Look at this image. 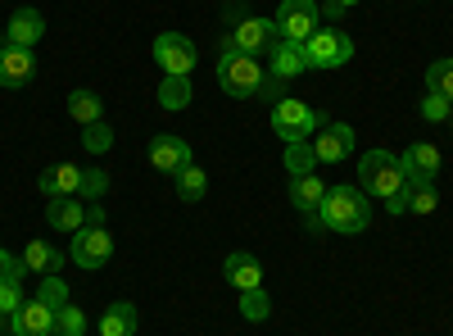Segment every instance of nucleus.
<instances>
[{
    "label": "nucleus",
    "mask_w": 453,
    "mask_h": 336,
    "mask_svg": "<svg viewBox=\"0 0 453 336\" xmlns=\"http://www.w3.org/2000/svg\"><path fill=\"white\" fill-rule=\"evenodd\" d=\"M322 232H340V237H358L372 223V200L358 191V186H326V196L318 205Z\"/></svg>",
    "instance_id": "f257e3e1"
},
{
    "label": "nucleus",
    "mask_w": 453,
    "mask_h": 336,
    "mask_svg": "<svg viewBox=\"0 0 453 336\" xmlns=\"http://www.w3.org/2000/svg\"><path fill=\"white\" fill-rule=\"evenodd\" d=\"M218 82L226 96H236V100H250L258 96L263 87H268V64H263L258 55H245L236 46H226L222 42V55H218Z\"/></svg>",
    "instance_id": "f03ea898"
},
{
    "label": "nucleus",
    "mask_w": 453,
    "mask_h": 336,
    "mask_svg": "<svg viewBox=\"0 0 453 336\" xmlns=\"http://www.w3.org/2000/svg\"><path fill=\"white\" fill-rule=\"evenodd\" d=\"M403 186H408V177H403V164H399V155H390V151H367L363 160H358V191L372 200H395V196H403Z\"/></svg>",
    "instance_id": "7ed1b4c3"
},
{
    "label": "nucleus",
    "mask_w": 453,
    "mask_h": 336,
    "mask_svg": "<svg viewBox=\"0 0 453 336\" xmlns=\"http://www.w3.org/2000/svg\"><path fill=\"white\" fill-rule=\"evenodd\" d=\"M273 132L290 145V141H309L313 132H318V109L313 105H304L299 96H281L277 105H273Z\"/></svg>",
    "instance_id": "20e7f679"
},
{
    "label": "nucleus",
    "mask_w": 453,
    "mask_h": 336,
    "mask_svg": "<svg viewBox=\"0 0 453 336\" xmlns=\"http://www.w3.org/2000/svg\"><path fill=\"white\" fill-rule=\"evenodd\" d=\"M277 36L281 42H299L304 46L309 36L322 27V10H318V0H281V10H277Z\"/></svg>",
    "instance_id": "39448f33"
},
{
    "label": "nucleus",
    "mask_w": 453,
    "mask_h": 336,
    "mask_svg": "<svg viewBox=\"0 0 453 336\" xmlns=\"http://www.w3.org/2000/svg\"><path fill=\"white\" fill-rule=\"evenodd\" d=\"M309 68H345L354 59V42L340 27H318L309 42H304Z\"/></svg>",
    "instance_id": "423d86ee"
},
{
    "label": "nucleus",
    "mask_w": 453,
    "mask_h": 336,
    "mask_svg": "<svg viewBox=\"0 0 453 336\" xmlns=\"http://www.w3.org/2000/svg\"><path fill=\"white\" fill-rule=\"evenodd\" d=\"M155 59L164 68V78H191L196 73V42L181 32H159L155 36Z\"/></svg>",
    "instance_id": "0eeeda50"
},
{
    "label": "nucleus",
    "mask_w": 453,
    "mask_h": 336,
    "mask_svg": "<svg viewBox=\"0 0 453 336\" xmlns=\"http://www.w3.org/2000/svg\"><path fill=\"white\" fill-rule=\"evenodd\" d=\"M313 151H318V164H340L354 155V128L340 123V119H322L318 114V132L309 137Z\"/></svg>",
    "instance_id": "6e6552de"
},
{
    "label": "nucleus",
    "mask_w": 453,
    "mask_h": 336,
    "mask_svg": "<svg viewBox=\"0 0 453 336\" xmlns=\"http://www.w3.org/2000/svg\"><path fill=\"white\" fill-rule=\"evenodd\" d=\"M68 259L78 269H104L113 259V237L104 228H78L73 232V246H68Z\"/></svg>",
    "instance_id": "1a4fd4ad"
},
{
    "label": "nucleus",
    "mask_w": 453,
    "mask_h": 336,
    "mask_svg": "<svg viewBox=\"0 0 453 336\" xmlns=\"http://www.w3.org/2000/svg\"><path fill=\"white\" fill-rule=\"evenodd\" d=\"M277 42V23L273 19H258V14H241V23L232 27V36H226V46H236L245 55H268V46Z\"/></svg>",
    "instance_id": "9d476101"
},
{
    "label": "nucleus",
    "mask_w": 453,
    "mask_h": 336,
    "mask_svg": "<svg viewBox=\"0 0 453 336\" xmlns=\"http://www.w3.org/2000/svg\"><path fill=\"white\" fill-rule=\"evenodd\" d=\"M399 164H403L408 186H435V177L444 168V160H440V151H435L431 141H412L408 151L399 155Z\"/></svg>",
    "instance_id": "9b49d317"
},
{
    "label": "nucleus",
    "mask_w": 453,
    "mask_h": 336,
    "mask_svg": "<svg viewBox=\"0 0 453 336\" xmlns=\"http://www.w3.org/2000/svg\"><path fill=\"white\" fill-rule=\"evenodd\" d=\"M150 164H155V173L177 177L186 164H196V160H191V145H186L177 132H164V137L150 141Z\"/></svg>",
    "instance_id": "f8f14e48"
},
{
    "label": "nucleus",
    "mask_w": 453,
    "mask_h": 336,
    "mask_svg": "<svg viewBox=\"0 0 453 336\" xmlns=\"http://www.w3.org/2000/svg\"><path fill=\"white\" fill-rule=\"evenodd\" d=\"M32 73H36V55L23 51V46H0V87L5 91H19L32 82Z\"/></svg>",
    "instance_id": "ddd939ff"
},
{
    "label": "nucleus",
    "mask_w": 453,
    "mask_h": 336,
    "mask_svg": "<svg viewBox=\"0 0 453 336\" xmlns=\"http://www.w3.org/2000/svg\"><path fill=\"white\" fill-rule=\"evenodd\" d=\"M268 73L273 78H281V82H290V78H299V73H309V55H304V46L299 42H277L268 46Z\"/></svg>",
    "instance_id": "4468645a"
},
{
    "label": "nucleus",
    "mask_w": 453,
    "mask_h": 336,
    "mask_svg": "<svg viewBox=\"0 0 453 336\" xmlns=\"http://www.w3.org/2000/svg\"><path fill=\"white\" fill-rule=\"evenodd\" d=\"M10 332L14 336H55V309L42 301H23V309L10 314Z\"/></svg>",
    "instance_id": "2eb2a0df"
},
{
    "label": "nucleus",
    "mask_w": 453,
    "mask_h": 336,
    "mask_svg": "<svg viewBox=\"0 0 453 336\" xmlns=\"http://www.w3.org/2000/svg\"><path fill=\"white\" fill-rule=\"evenodd\" d=\"M46 36V14L42 10H14L10 14V27H5V46H23L32 51L36 42Z\"/></svg>",
    "instance_id": "dca6fc26"
},
{
    "label": "nucleus",
    "mask_w": 453,
    "mask_h": 336,
    "mask_svg": "<svg viewBox=\"0 0 453 336\" xmlns=\"http://www.w3.org/2000/svg\"><path fill=\"white\" fill-rule=\"evenodd\" d=\"M82 173H87V168H78V164H55V168H46L42 177H36V186H42V196H46V200L82 196Z\"/></svg>",
    "instance_id": "f3484780"
},
{
    "label": "nucleus",
    "mask_w": 453,
    "mask_h": 336,
    "mask_svg": "<svg viewBox=\"0 0 453 336\" xmlns=\"http://www.w3.org/2000/svg\"><path fill=\"white\" fill-rule=\"evenodd\" d=\"M222 273H226V282H232L236 291H254V286H263V264H258L250 250H232V254H226Z\"/></svg>",
    "instance_id": "a211bd4d"
},
{
    "label": "nucleus",
    "mask_w": 453,
    "mask_h": 336,
    "mask_svg": "<svg viewBox=\"0 0 453 336\" xmlns=\"http://www.w3.org/2000/svg\"><path fill=\"white\" fill-rule=\"evenodd\" d=\"M46 218H50V228H55V232H78V228H87V200H78V196H59V200L46 205Z\"/></svg>",
    "instance_id": "6ab92c4d"
},
{
    "label": "nucleus",
    "mask_w": 453,
    "mask_h": 336,
    "mask_svg": "<svg viewBox=\"0 0 453 336\" xmlns=\"http://www.w3.org/2000/svg\"><path fill=\"white\" fill-rule=\"evenodd\" d=\"M322 196H326V182L318 177V173H304V177H290V205L299 209V214H318V205H322Z\"/></svg>",
    "instance_id": "aec40b11"
},
{
    "label": "nucleus",
    "mask_w": 453,
    "mask_h": 336,
    "mask_svg": "<svg viewBox=\"0 0 453 336\" xmlns=\"http://www.w3.org/2000/svg\"><path fill=\"white\" fill-rule=\"evenodd\" d=\"M136 305L132 301H113L104 314H100V336H136Z\"/></svg>",
    "instance_id": "412c9836"
},
{
    "label": "nucleus",
    "mask_w": 453,
    "mask_h": 336,
    "mask_svg": "<svg viewBox=\"0 0 453 336\" xmlns=\"http://www.w3.org/2000/svg\"><path fill=\"white\" fill-rule=\"evenodd\" d=\"M23 264H27V273L46 277V273H59V269H64V254H59L50 241H27V250H23Z\"/></svg>",
    "instance_id": "4be33fe9"
},
{
    "label": "nucleus",
    "mask_w": 453,
    "mask_h": 336,
    "mask_svg": "<svg viewBox=\"0 0 453 336\" xmlns=\"http://www.w3.org/2000/svg\"><path fill=\"white\" fill-rule=\"evenodd\" d=\"M68 114L78 119L82 128H87V123H100V119H104V100H100L96 91L78 87V91H68Z\"/></svg>",
    "instance_id": "5701e85b"
},
{
    "label": "nucleus",
    "mask_w": 453,
    "mask_h": 336,
    "mask_svg": "<svg viewBox=\"0 0 453 336\" xmlns=\"http://www.w3.org/2000/svg\"><path fill=\"white\" fill-rule=\"evenodd\" d=\"M191 78H164L159 82V105L168 109V114H177V109H186V105H191Z\"/></svg>",
    "instance_id": "b1692460"
},
{
    "label": "nucleus",
    "mask_w": 453,
    "mask_h": 336,
    "mask_svg": "<svg viewBox=\"0 0 453 336\" xmlns=\"http://www.w3.org/2000/svg\"><path fill=\"white\" fill-rule=\"evenodd\" d=\"M204 191H209V177H204V168L186 164V168L177 173V196H181L186 205H196V200H204Z\"/></svg>",
    "instance_id": "393cba45"
},
{
    "label": "nucleus",
    "mask_w": 453,
    "mask_h": 336,
    "mask_svg": "<svg viewBox=\"0 0 453 336\" xmlns=\"http://www.w3.org/2000/svg\"><path fill=\"white\" fill-rule=\"evenodd\" d=\"M286 168H290V177L313 173V168H318V151H313V141H290V145H286Z\"/></svg>",
    "instance_id": "a878e982"
},
{
    "label": "nucleus",
    "mask_w": 453,
    "mask_h": 336,
    "mask_svg": "<svg viewBox=\"0 0 453 336\" xmlns=\"http://www.w3.org/2000/svg\"><path fill=\"white\" fill-rule=\"evenodd\" d=\"M55 336H87V314L73 301L55 309Z\"/></svg>",
    "instance_id": "bb28decb"
},
{
    "label": "nucleus",
    "mask_w": 453,
    "mask_h": 336,
    "mask_svg": "<svg viewBox=\"0 0 453 336\" xmlns=\"http://www.w3.org/2000/svg\"><path fill=\"white\" fill-rule=\"evenodd\" d=\"M426 91L453 100V59H435V64L426 68Z\"/></svg>",
    "instance_id": "cd10ccee"
},
{
    "label": "nucleus",
    "mask_w": 453,
    "mask_h": 336,
    "mask_svg": "<svg viewBox=\"0 0 453 336\" xmlns=\"http://www.w3.org/2000/svg\"><path fill=\"white\" fill-rule=\"evenodd\" d=\"M241 314H245L250 323H268V314H273L268 291H263V286H254V291H241Z\"/></svg>",
    "instance_id": "c85d7f7f"
},
{
    "label": "nucleus",
    "mask_w": 453,
    "mask_h": 336,
    "mask_svg": "<svg viewBox=\"0 0 453 336\" xmlns=\"http://www.w3.org/2000/svg\"><path fill=\"white\" fill-rule=\"evenodd\" d=\"M36 301H42V305H50V309L68 305V282H64L59 273H46V277H42V291H36Z\"/></svg>",
    "instance_id": "c756f323"
},
{
    "label": "nucleus",
    "mask_w": 453,
    "mask_h": 336,
    "mask_svg": "<svg viewBox=\"0 0 453 336\" xmlns=\"http://www.w3.org/2000/svg\"><path fill=\"white\" fill-rule=\"evenodd\" d=\"M82 145H87L91 155H104L109 145H113V128H109L104 119H100V123H87V128H82Z\"/></svg>",
    "instance_id": "7c9ffc66"
},
{
    "label": "nucleus",
    "mask_w": 453,
    "mask_h": 336,
    "mask_svg": "<svg viewBox=\"0 0 453 336\" xmlns=\"http://www.w3.org/2000/svg\"><path fill=\"white\" fill-rule=\"evenodd\" d=\"M435 186H408V214H435Z\"/></svg>",
    "instance_id": "2f4dec72"
},
{
    "label": "nucleus",
    "mask_w": 453,
    "mask_h": 336,
    "mask_svg": "<svg viewBox=\"0 0 453 336\" xmlns=\"http://www.w3.org/2000/svg\"><path fill=\"white\" fill-rule=\"evenodd\" d=\"M104 191H109V177H104L100 168H87V173H82V200H87V205H96Z\"/></svg>",
    "instance_id": "473e14b6"
},
{
    "label": "nucleus",
    "mask_w": 453,
    "mask_h": 336,
    "mask_svg": "<svg viewBox=\"0 0 453 336\" xmlns=\"http://www.w3.org/2000/svg\"><path fill=\"white\" fill-rule=\"evenodd\" d=\"M19 309H23V282L0 277V314H19Z\"/></svg>",
    "instance_id": "72a5a7b5"
},
{
    "label": "nucleus",
    "mask_w": 453,
    "mask_h": 336,
    "mask_svg": "<svg viewBox=\"0 0 453 336\" xmlns=\"http://www.w3.org/2000/svg\"><path fill=\"white\" fill-rule=\"evenodd\" d=\"M453 114V100H444V96H422V119L426 123H444Z\"/></svg>",
    "instance_id": "f704fd0d"
},
{
    "label": "nucleus",
    "mask_w": 453,
    "mask_h": 336,
    "mask_svg": "<svg viewBox=\"0 0 453 336\" xmlns=\"http://www.w3.org/2000/svg\"><path fill=\"white\" fill-rule=\"evenodd\" d=\"M0 277H5V282H23V277H27V264H23L19 254L0 250Z\"/></svg>",
    "instance_id": "c9c22d12"
},
{
    "label": "nucleus",
    "mask_w": 453,
    "mask_h": 336,
    "mask_svg": "<svg viewBox=\"0 0 453 336\" xmlns=\"http://www.w3.org/2000/svg\"><path fill=\"white\" fill-rule=\"evenodd\" d=\"M354 5H358V0H326V5H322V19L340 23V19H345V14H349Z\"/></svg>",
    "instance_id": "e433bc0d"
},
{
    "label": "nucleus",
    "mask_w": 453,
    "mask_h": 336,
    "mask_svg": "<svg viewBox=\"0 0 453 336\" xmlns=\"http://www.w3.org/2000/svg\"><path fill=\"white\" fill-rule=\"evenodd\" d=\"M87 228H104V209L100 205H87Z\"/></svg>",
    "instance_id": "4c0bfd02"
},
{
    "label": "nucleus",
    "mask_w": 453,
    "mask_h": 336,
    "mask_svg": "<svg viewBox=\"0 0 453 336\" xmlns=\"http://www.w3.org/2000/svg\"><path fill=\"white\" fill-rule=\"evenodd\" d=\"M10 327V314H0V332H5Z\"/></svg>",
    "instance_id": "58836bf2"
},
{
    "label": "nucleus",
    "mask_w": 453,
    "mask_h": 336,
    "mask_svg": "<svg viewBox=\"0 0 453 336\" xmlns=\"http://www.w3.org/2000/svg\"><path fill=\"white\" fill-rule=\"evenodd\" d=\"M449 119H453V114H449Z\"/></svg>",
    "instance_id": "ea45409f"
}]
</instances>
